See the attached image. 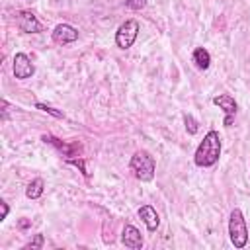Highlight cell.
I'll use <instances>...</instances> for the list:
<instances>
[{
    "label": "cell",
    "mask_w": 250,
    "mask_h": 250,
    "mask_svg": "<svg viewBox=\"0 0 250 250\" xmlns=\"http://www.w3.org/2000/svg\"><path fill=\"white\" fill-rule=\"evenodd\" d=\"M137 35H139V21L137 20H125L115 31V45L125 51V49L133 47V43L137 41Z\"/></svg>",
    "instance_id": "cell-4"
},
{
    "label": "cell",
    "mask_w": 250,
    "mask_h": 250,
    "mask_svg": "<svg viewBox=\"0 0 250 250\" xmlns=\"http://www.w3.org/2000/svg\"><path fill=\"white\" fill-rule=\"evenodd\" d=\"M121 242H123L125 248H131V250H139V248H143V236H141L139 229L133 227V225H125V227H123Z\"/></svg>",
    "instance_id": "cell-9"
},
{
    "label": "cell",
    "mask_w": 250,
    "mask_h": 250,
    "mask_svg": "<svg viewBox=\"0 0 250 250\" xmlns=\"http://www.w3.org/2000/svg\"><path fill=\"white\" fill-rule=\"evenodd\" d=\"M68 162H70V164H74V166H78V168H80V172H82L84 176H88V172H86V166H84V160H82V158H68Z\"/></svg>",
    "instance_id": "cell-18"
},
{
    "label": "cell",
    "mask_w": 250,
    "mask_h": 250,
    "mask_svg": "<svg viewBox=\"0 0 250 250\" xmlns=\"http://www.w3.org/2000/svg\"><path fill=\"white\" fill-rule=\"evenodd\" d=\"M184 125H186V131L189 133V135H195L197 131H199V123L193 119V115H189V113H186L184 115Z\"/></svg>",
    "instance_id": "cell-14"
},
{
    "label": "cell",
    "mask_w": 250,
    "mask_h": 250,
    "mask_svg": "<svg viewBox=\"0 0 250 250\" xmlns=\"http://www.w3.org/2000/svg\"><path fill=\"white\" fill-rule=\"evenodd\" d=\"M125 4L131 10H143L146 6V0H125Z\"/></svg>",
    "instance_id": "cell-17"
},
{
    "label": "cell",
    "mask_w": 250,
    "mask_h": 250,
    "mask_svg": "<svg viewBox=\"0 0 250 250\" xmlns=\"http://www.w3.org/2000/svg\"><path fill=\"white\" fill-rule=\"evenodd\" d=\"M0 207H2V215H0V221H4V219L8 217V213H10V207H8V203H6V201H0Z\"/></svg>",
    "instance_id": "cell-19"
},
{
    "label": "cell",
    "mask_w": 250,
    "mask_h": 250,
    "mask_svg": "<svg viewBox=\"0 0 250 250\" xmlns=\"http://www.w3.org/2000/svg\"><path fill=\"white\" fill-rule=\"evenodd\" d=\"M221 146H223V145H221V135H219V131H215V129L207 131L205 137H203V141L199 143L195 154H193V162H195L199 168H209V166L217 164L219 158H221Z\"/></svg>",
    "instance_id": "cell-1"
},
{
    "label": "cell",
    "mask_w": 250,
    "mask_h": 250,
    "mask_svg": "<svg viewBox=\"0 0 250 250\" xmlns=\"http://www.w3.org/2000/svg\"><path fill=\"white\" fill-rule=\"evenodd\" d=\"M213 104H215V105H219V107L225 111V125L229 127V125L232 123L234 115H236V109H238V105H236L234 98H232V96H229V94H219V96H215V98H213Z\"/></svg>",
    "instance_id": "cell-8"
},
{
    "label": "cell",
    "mask_w": 250,
    "mask_h": 250,
    "mask_svg": "<svg viewBox=\"0 0 250 250\" xmlns=\"http://www.w3.org/2000/svg\"><path fill=\"white\" fill-rule=\"evenodd\" d=\"M51 37L57 45H68V43H74L78 39V29L70 23H59L51 31Z\"/></svg>",
    "instance_id": "cell-7"
},
{
    "label": "cell",
    "mask_w": 250,
    "mask_h": 250,
    "mask_svg": "<svg viewBox=\"0 0 250 250\" xmlns=\"http://www.w3.org/2000/svg\"><path fill=\"white\" fill-rule=\"evenodd\" d=\"M2 107H4L2 111H4V119H6V117H8V102H6V100H2Z\"/></svg>",
    "instance_id": "cell-20"
},
{
    "label": "cell",
    "mask_w": 250,
    "mask_h": 250,
    "mask_svg": "<svg viewBox=\"0 0 250 250\" xmlns=\"http://www.w3.org/2000/svg\"><path fill=\"white\" fill-rule=\"evenodd\" d=\"M35 107H37V109H41V111H45V113H49V115H53V117H57V119H62V117H64V113H62V111H59V109H55V107H51V105H47V104L37 102V104H35Z\"/></svg>",
    "instance_id": "cell-15"
},
{
    "label": "cell",
    "mask_w": 250,
    "mask_h": 250,
    "mask_svg": "<svg viewBox=\"0 0 250 250\" xmlns=\"http://www.w3.org/2000/svg\"><path fill=\"white\" fill-rule=\"evenodd\" d=\"M12 70H14V76L20 78V80L31 78V76L35 74V66H33L31 59H29L25 53H16V55H14Z\"/></svg>",
    "instance_id": "cell-6"
},
{
    "label": "cell",
    "mask_w": 250,
    "mask_h": 250,
    "mask_svg": "<svg viewBox=\"0 0 250 250\" xmlns=\"http://www.w3.org/2000/svg\"><path fill=\"white\" fill-rule=\"evenodd\" d=\"M191 59H193L195 66H197V68H201V70H207V68H209V64H211V55H209V51H207L205 47H197V49L193 51Z\"/></svg>",
    "instance_id": "cell-12"
},
{
    "label": "cell",
    "mask_w": 250,
    "mask_h": 250,
    "mask_svg": "<svg viewBox=\"0 0 250 250\" xmlns=\"http://www.w3.org/2000/svg\"><path fill=\"white\" fill-rule=\"evenodd\" d=\"M41 141H45V143H49V145H53L57 150H61L64 156H74V150L76 148H80V146H70V145H66V143H62V141H59L57 137H53V135H43L41 137Z\"/></svg>",
    "instance_id": "cell-11"
},
{
    "label": "cell",
    "mask_w": 250,
    "mask_h": 250,
    "mask_svg": "<svg viewBox=\"0 0 250 250\" xmlns=\"http://www.w3.org/2000/svg\"><path fill=\"white\" fill-rule=\"evenodd\" d=\"M229 236L234 248H244L248 242V227L240 209H232L229 217Z\"/></svg>",
    "instance_id": "cell-3"
},
{
    "label": "cell",
    "mask_w": 250,
    "mask_h": 250,
    "mask_svg": "<svg viewBox=\"0 0 250 250\" xmlns=\"http://www.w3.org/2000/svg\"><path fill=\"white\" fill-rule=\"evenodd\" d=\"M129 168L137 180L150 182L156 172V160L148 150H137L129 160Z\"/></svg>",
    "instance_id": "cell-2"
},
{
    "label": "cell",
    "mask_w": 250,
    "mask_h": 250,
    "mask_svg": "<svg viewBox=\"0 0 250 250\" xmlns=\"http://www.w3.org/2000/svg\"><path fill=\"white\" fill-rule=\"evenodd\" d=\"M16 25L23 33H41L43 31V23L37 20V16L31 10L16 12Z\"/></svg>",
    "instance_id": "cell-5"
},
{
    "label": "cell",
    "mask_w": 250,
    "mask_h": 250,
    "mask_svg": "<svg viewBox=\"0 0 250 250\" xmlns=\"http://www.w3.org/2000/svg\"><path fill=\"white\" fill-rule=\"evenodd\" d=\"M25 227H29V221H20V229H25Z\"/></svg>",
    "instance_id": "cell-21"
},
{
    "label": "cell",
    "mask_w": 250,
    "mask_h": 250,
    "mask_svg": "<svg viewBox=\"0 0 250 250\" xmlns=\"http://www.w3.org/2000/svg\"><path fill=\"white\" fill-rule=\"evenodd\" d=\"M43 244H45L43 234H35V236H33V240H29L23 248H25V250H39V248H43Z\"/></svg>",
    "instance_id": "cell-16"
},
{
    "label": "cell",
    "mask_w": 250,
    "mask_h": 250,
    "mask_svg": "<svg viewBox=\"0 0 250 250\" xmlns=\"http://www.w3.org/2000/svg\"><path fill=\"white\" fill-rule=\"evenodd\" d=\"M43 189H45V182H43V178H35V180H31V182L27 184V188H25V195H27L29 199H39V197L43 195Z\"/></svg>",
    "instance_id": "cell-13"
},
{
    "label": "cell",
    "mask_w": 250,
    "mask_h": 250,
    "mask_svg": "<svg viewBox=\"0 0 250 250\" xmlns=\"http://www.w3.org/2000/svg\"><path fill=\"white\" fill-rule=\"evenodd\" d=\"M137 213H139L141 221L145 223V227H146L150 232H154V230L158 229V225H160V217H158V213H156V209H154L152 205H141Z\"/></svg>",
    "instance_id": "cell-10"
}]
</instances>
